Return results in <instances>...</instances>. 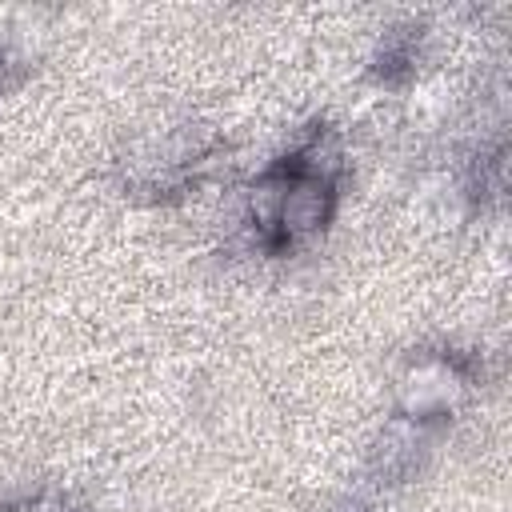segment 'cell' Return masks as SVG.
<instances>
[{"instance_id": "3", "label": "cell", "mask_w": 512, "mask_h": 512, "mask_svg": "<svg viewBox=\"0 0 512 512\" xmlns=\"http://www.w3.org/2000/svg\"><path fill=\"white\" fill-rule=\"evenodd\" d=\"M20 512H76V508L64 504L60 496H36V500H20Z\"/></svg>"}, {"instance_id": "2", "label": "cell", "mask_w": 512, "mask_h": 512, "mask_svg": "<svg viewBox=\"0 0 512 512\" xmlns=\"http://www.w3.org/2000/svg\"><path fill=\"white\" fill-rule=\"evenodd\" d=\"M476 388V368L468 356L452 348H420L408 352L392 380V420L436 432L468 404Z\"/></svg>"}, {"instance_id": "4", "label": "cell", "mask_w": 512, "mask_h": 512, "mask_svg": "<svg viewBox=\"0 0 512 512\" xmlns=\"http://www.w3.org/2000/svg\"><path fill=\"white\" fill-rule=\"evenodd\" d=\"M0 512H20V504H0Z\"/></svg>"}, {"instance_id": "1", "label": "cell", "mask_w": 512, "mask_h": 512, "mask_svg": "<svg viewBox=\"0 0 512 512\" xmlns=\"http://www.w3.org/2000/svg\"><path fill=\"white\" fill-rule=\"evenodd\" d=\"M344 188V148L336 128L316 124L308 136L272 160L248 184L244 212L256 244L268 256L296 252L328 232Z\"/></svg>"}]
</instances>
